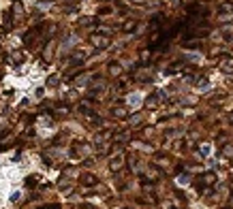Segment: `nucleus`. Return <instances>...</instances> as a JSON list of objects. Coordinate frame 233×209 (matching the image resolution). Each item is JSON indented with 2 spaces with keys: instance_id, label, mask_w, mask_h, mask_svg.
<instances>
[{
  "instance_id": "nucleus-1",
  "label": "nucleus",
  "mask_w": 233,
  "mask_h": 209,
  "mask_svg": "<svg viewBox=\"0 0 233 209\" xmlns=\"http://www.w3.org/2000/svg\"><path fill=\"white\" fill-rule=\"evenodd\" d=\"M128 102H131L133 107H137V102H141V96H139V94H133V96H128Z\"/></svg>"
}]
</instances>
